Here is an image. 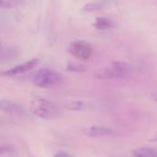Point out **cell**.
Masks as SVG:
<instances>
[{
  "mask_svg": "<svg viewBox=\"0 0 157 157\" xmlns=\"http://www.w3.org/2000/svg\"><path fill=\"white\" fill-rule=\"evenodd\" d=\"M29 109L35 116L43 120H52L61 114V111L54 103L44 98L33 99L30 102Z\"/></svg>",
  "mask_w": 157,
  "mask_h": 157,
  "instance_id": "6da1fadb",
  "label": "cell"
},
{
  "mask_svg": "<svg viewBox=\"0 0 157 157\" xmlns=\"http://www.w3.org/2000/svg\"><path fill=\"white\" fill-rule=\"evenodd\" d=\"M95 77L100 80H110V79H119L124 77L123 75L116 71L113 67L111 68H103L95 73Z\"/></svg>",
  "mask_w": 157,
  "mask_h": 157,
  "instance_id": "8992f818",
  "label": "cell"
},
{
  "mask_svg": "<svg viewBox=\"0 0 157 157\" xmlns=\"http://www.w3.org/2000/svg\"><path fill=\"white\" fill-rule=\"evenodd\" d=\"M31 157H33V156H31Z\"/></svg>",
  "mask_w": 157,
  "mask_h": 157,
  "instance_id": "ffe728a7",
  "label": "cell"
},
{
  "mask_svg": "<svg viewBox=\"0 0 157 157\" xmlns=\"http://www.w3.org/2000/svg\"><path fill=\"white\" fill-rule=\"evenodd\" d=\"M38 63H39L38 59H31V60H29L28 62H25L23 63L17 64V65L10 68L9 70H7L5 73V75H7V76H14V75L25 74V73L29 72L30 70H32L35 66H37Z\"/></svg>",
  "mask_w": 157,
  "mask_h": 157,
  "instance_id": "277c9868",
  "label": "cell"
},
{
  "mask_svg": "<svg viewBox=\"0 0 157 157\" xmlns=\"http://www.w3.org/2000/svg\"><path fill=\"white\" fill-rule=\"evenodd\" d=\"M64 108L70 111H83L89 109V104L81 100H70L64 104Z\"/></svg>",
  "mask_w": 157,
  "mask_h": 157,
  "instance_id": "ba28073f",
  "label": "cell"
},
{
  "mask_svg": "<svg viewBox=\"0 0 157 157\" xmlns=\"http://www.w3.org/2000/svg\"><path fill=\"white\" fill-rule=\"evenodd\" d=\"M149 141L152 142V143H157V132H155L151 136V138L149 139Z\"/></svg>",
  "mask_w": 157,
  "mask_h": 157,
  "instance_id": "d6986e66",
  "label": "cell"
},
{
  "mask_svg": "<svg viewBox=\"0 0 157 157\" xmlns=\"http://www.w3.org/2000/svg\"><path fill=\"white\" fill-rule=\"evenodd\" d=\"M93 26L98 30H107L113 28L114 23L111 19L107 17H98Z\"/></svg>",
  "mask_w": 157,
  "mask_h": 157,
  "instance_id": "8fae6325",
  "label": "cell"
},
{
  "mask_svg": "<svg viewBox=\"0 0 157 157\" xmlns=\"http://www.w3.org/2000/svg\"><path fill=\"white\" fill-rule=\"evenodd\" d=\"M21 4V0H0V8L9 9Z\"/></svg>",
  "mask_w": 157,
  "mask_h": 157,
  "instance_id": "4fadbf2b",
  "label": "cell"
},
{
  "mask_svg": "<svg viewBox=\"0 0 157 157\" xmlns=\"http://www.w3.org/2000/svg\"><path fill=\"white\" fill-rule=\"evenodd\" d=\"M67 70L74 73H84L86 71V68L84 65L77 63H69L67 65Z\"/></svg>",
  "mask_w": 157,
  "mask_h": 157,
  "instance_id": "5bb4252c",
  "label": "cell"
},
{
  "mask_svg": "<svg viewBox=\"0 0 157 157\" xmlns=\"http://www.w3.org/2000/svg\"><path fill=\"white\" fill-rule=\"evenodd\" d=\"M0 110L8 114H15V113H21L22 108L16 102L3 99L0 100Z\"/></svg>",
  "mask_w": 157,
  "mask_h": 157,
  "instance_id": "52a82bcc",
  "label": "cell"
},
{
  "mask_svg": "<svg viewBox=\"0 0 157 157\" xmlns=\"http://www.w3.org/2000/svg\"><path fill=\"white\" fill-rule=\"evenodd\" d=\"M11 151H12V147L10 146H0V155L6 154Z\"/></svg>",
  "mask_w": 157,
  "mask_h": 157,
  "instance_id": "2e32d148",
  "label": "cell"
},
{
  "mask_svg": "<svg viewBox=\"0 0 157 157\" xmlns=\"http://www.w3.org/2000/svg\"><path fill=\"white\" fill-rule=\"evenodd\" d=\"M150 98H151V99H152L153 101H155V102H157V89L156 90H154V91L151 93Z\"/></svg>",
  "mask_w": 157,
  "mask_h": 157,
  "instance_id": "ac0fdd59",
  "label": "cell"
},
{
  "mask_svg": "<svg viewBox=\"0 0 157 157\" xmlns=\"http://www.w3.org/2000/svg\"><path fill=\"white\" fill-rule=\"evenodd\" d=\"M108 3H109V0H94L92 2L85 5L84 7L82 8V10L86 11V12L98 11V10L105 8V6L108 5Z\"/></svg>",
  "mask_w": 157,
  "mask_h": 157,
  "instance_id": "9c48e42d",
  "label": "cell"
},
{
  "mask_svg": "<svg viewBox=\"0 0 157 157\" xmlns=\"http://www.w3.org/2000/svg\"><path fill=\"white\" fill-rule=\"evenodd\" d=\"M54 157H74L73 155L67 154V153H64V152H60V153H57Z\"/></svg>",
  "mask_w": 157,
  "mask_h": 157,
  "instance_id": "e0dca14e",
  "label": "cell"
},
{
  "mask_svg": "<svg viewBox=\"0 0 157 157\" xmlns=\"http://www.w3.org/2000/svg\"><path fill=\"white\" fill-rule=\"evenodd\" d=\"M135 157H157V151L151 147H141L133 151Z\"/></svg>",
  "mask_w": 157,
  "mask_h": 157,
  "instance_id": "7c38bea8",
  "label": "cell"
},
{
  "mask_svg": "<svg viewBox=\"0 0 157 157\" xmlns=\"http://www.w3.org/2000/svg\"><path fill=\"white\" fill-rule=\"evenodd\" d=\"M69 52L77 59L87 60L91 57L93 50L88 43L82 40H77L70 44Z\"/></svg>",
  "mask_w": 157,
  "mask_h": 157,
  "instance_id": "3957f363",
  "label": "cell"
},
{
  "mask_svg": "<svg viewBox=\"0 0 157 157\" xmlns=\"http://www.w3.org/2000/svg\"><path fill=\"white\" fill-rule=\"evenodd\" d=\"M7 52H7L4 47V45L0 42V59H6L7 56Z\"/></svg>",
  "mask_w": 157,
  "mask_h": 157,
  "instance_id": "9a60e30c",
  "label": "cell"
},
{
  "mask_svg": "<svg viewBox=\"0 0 157 157\" xmlns=\"http://www.w3.org/2000/svg\"><path fill=\"white\" fill-rule=\"evenodd\" d=\"M83 132L88 137H104V136H110L115 133V132L108 127L103 126H91L86 128Z\"/></svg>",
  "mask_w": 157,
  "mask_h": 157,
  "instance_id": "5b68a950",
  "label": "cell"
},
{
  "mask_svg": "<svg viewBox=\"0 0 157 157\" xmlns=\"http://www.w3.org/2000/svg\"><path fill=\"white\" fill-rule=\"evenodd\" d=\"M112 67L118 71L119 73H121V75H123L124 76L132 72L133 67L131 63H126V62H122V61H114L112 62Z\"/></svg>",
  "mask_w": 157,
  "mask_h": 157,
  "instance_id": "30bf717a",
  "label": "cell"
},
{
  "mask_svg": "<svg viewBox=\"0 0 157 157\" xmlns=\"http://www.w3.org/2000/svg\"><path fill=\"white\" fill-rule=\"evenodd\" d=\"M62 81V76L57 72L51 69H40L33 76V84L44 89H50L57 86Z\"/></svg>",
  "mask_w": 157,
  "mask_h": 157,
  "instance_id": "7a4b0ae2",
  "label": "cell"
}]
</instances>
